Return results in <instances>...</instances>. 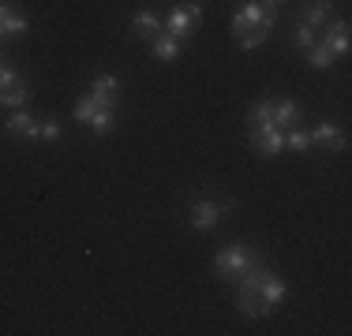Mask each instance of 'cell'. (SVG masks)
<instances>
[{"label": "cell", "instance_id": "cell-1", "mask_svg": "<svg viewBox=\"0 0 352 336\" xmlns=\"http://www.w3.org/2000/svg\"><path fill=\"white\" fill-rule=\"evenodd\" d=\"M251 265H266V254L263 247H248V243H229V247H221L214 254V273L221 276V280H236L244 269Z\"/></svg>", "mask_w": 352, "mask_h": 336}, {"label": "cell", "instance_id": "cell-2", "mask_svg": "<svg viewBox=\"0 0 352 336\" xmlns=\"http://www.w3.org/2000/svg\"><path fill=\"white\" fill-rule=\"evenodd\" d=\"M229 213H232V202L229 198H225V202L199 198V202H191L188 221H191V228H199V232H214L217 224H221V217H229Z\"/></svg>", "mask_w": 352, "mask_h": 336}, {"label": "cell", "instance_id": "cell-3", "mask_svg": "<svg viewBox=\"0 0 352 336\" xmlns=\"http://www.w3.org/2000/svg\"><path fill=\"white\" fill-rule=\"evenodd\" d=\"M251 149L258 157H278L285 149V131L278 123H258V128H251Z\"/></svg>", "mask_w": 352, "mask_h": 336}, {"label": "cell", "instance_id": "cell-4", "mask_svg": "<svg viewBox=\"0 0 352 336\" xmlns=\"http://www.w3.org/2000/svg\"><path fill=\"white\" fill-rule=\"evenodd\" d=\"M311 146H326V149H333V154H341V149L349 146V134L341 123H333V120H318L311 131Z\"/></svg>", "mask_w": 352, "mask_h": 336}, {"label": "cell", "instance_id": "cell-5", "mask_svg": "<svg viewBox=\"0 0 352 336\" xmlns=\"http://www.w3.org/2000/svg\"><path fill=\"white\" fill-rule=\"evenodd\" d=\"M199 23H203V19H195V15H191V8L180 4V8H173V12H169V19L162 23V30L173 34L176 41H184V38H191V34H195Z\"/></svg>", "mask_w": 352, "mask_h": 336}, {"label": "cell", "instance_id": "cell-6", "mask_svg": "<svg viewBox=\"0 0 352 336\" xmlns=\"http://www.w3.org/2000/svg\"><path fill=\"white\" fill-rule=\"evenodd\" d=\"M27 30V15H19L8 0H0V38H19Z\"/></svg>", "mask_w": 352, "mask_h": 336}, {"label": "cell", "instance_id": "cell-7", "mask_svg": "<svg viewBox=\"0 0 352 336\" xmlns=\"http://www.w3.org/2000/svg\"><path fill=\"white\" fill-rule=\"evenodd\" d=\"M258 299L266 302V310H278L281 302H285V280H281V276L266 273L263 284H258Z\"/></svg>", "mask_w": 352, "mask_h": 336}, {"label": "cell", "instance_id": "cell-8", "mask_svg": "<svg viewBox=\"0 0 352 336\" xmlns=\"http://www.w3.org/2000/svg\"><path fill=\"white\" fill-rule=\"evenodd\" d=\"M322 30H326L322 41L333 49V56H345L349 53V23L345 19H333V23H326Z\"/></svg>", "mask_w": 352, "mask_h": 336}, {"label": "cell", "instance_id": "cell-9", "mask_svg": "<svg viewBox=\"0 0 352 336\" xmlns=\"http://www.w3.org/2000/svg\"><path fill=\"white\" fill-rule=\"evenodd\" d=\"M270 120L278 123V128H292V123H300V105L289 97L270 101Z\"/></svg>", "mask_w": 352, "mask_h": 336}, {"label": "cell", "instance_id": "cell-10", "mask_svg": "<svg viewBox=\"0 0 352 336\" xmlns=\"http://www.w3.org/2000/svg\"><path fill=\"white\" fill-rule=\"evenodd\" d=\"M263 12H266V8L258 4V0H251L248 8H240V12L232 15V38H236L240 30H251V27H263Z\"/></svg>", "mask_w": 352, "mask_h": 336}, {"label": "cell", "instance_id": "cell-11", "mask_svg": "<svg viewBox=\"0 0 352 336\" xmlns=\"http://www.w3.org/2000/svg\"><path fill=\"white\" fill-rule=\"evenodd\" d=\"M38 128L41 123L30 112H12L8 116V134H12V139H38Z\"/></svg>", "mask_w": 352, "mask_h": 336}, {"label": "cell", "instance_id": "cell-12", "mask_svg": "<svg viewBox=\"0 0 352 336\" xmlns=\"http://www.w3.org/2000/svg\"><path fill=\"white\" fill-rule=\"evenodd\" d=\"M330 12H333V0H307V12H304V23L315 30H322L330 23Z\"/></svg>", "mask_w": 352, "mask_h": 336}, {"label": "cell", "instance_id": "cell-13", "mask_svg": "<svg viewBox=\"0 0 352 336\" xmlns=\"http://www.w3.org/2000/svg\"><path fill=\"white\" fill-rule=\"evenodd\" d=\"M27 101H30V86H27V82H12V86H4V90H0V105H8V108H23V105H27Z\"/></svg>", "mask_w": 352, "mask_h": 336}, {"label": "cell", "instance_id": "cell-14", "mask_svg": "<svg viewBox=\"0 0 352 336\" xmlns=\"http://www.w3.org/2000/svg\"><path fill=\"white\" fill-rule=\"evenodd\" d=\"M150 45H154V56L157 60H176L180 56V41L173 38V34H157V38H150Z\"/></svg>", "mask_w": 352, "mask_h": 336}, {"label": "cell", "instance_id": "cell-15", "mask_svg": "<svg viewBox=\"0 0 352 336\" xmlns=\"http://www.w3.org/2000/svg\"><path fill=\"white\" fill-rule=\"evenodd\" d=\"M87 128L98 131V134H109V131L116 128V108H94V112H90V120H87Z\"/></svg>", "mask_w": 352, "mask_h": 336}, {"label": "cell", "instance_id": "cell-16", "mask_svg": "<svg viewBox=\"0 0 352 336\" xmlns=\"http://www.w3.org/2000/svg\"><path fill=\"white\" fill-rule=\"evenodd\" d=\"M131 27H135L139 38H146V41H150V38H157V34H162V19H157L154 12H139Z\"/></svg>", "mask_w": 352, "mask_h": 336}, {"label": "cell", "instance_id": "cell-17", "mask_svg": "<svg viewBox=\"0 0 352 336\" xmlns=\"http://www.w3.org/2000/svg\"><path fill=\"white\" fill-rule=\"evenodd\" d=\"M307 64H311L315 71H326V67L333 64V49L326 45V41H315V45L307 49Z\"/></svg>", "mask_w": 352, "mask_h": 336}, {"label": "cell", "instance_id": "cell-18", "mask_svg": "<svg viewBox=\"0 0 352 336\" xmlns=\"http://www.w3.org/2000/svg\"><path fill=\"white\" fill-rule=\"evenodd\" d=\"M266 38H270V30H266V27H251V30H240L236 34V45L240 49H258Z\"/></svg>", "mask_w": 352, "mask_h": 336}, {"label": "cell", "instance_id": "cell-19", "mask_svg": "<svg viewBox=\"0 0 352 336\" xmlns=\"http://www.w3.org/2000/svg\"><path fill=\"white\" fill-rule=\"evenodd\" d=\"M258 123H274L270 120V101H255L248 108V128H258Z\"/></svg>", "mask_w": 352, "mask_h": 336}, {"label": "cell", "instance_id": "cell-20", "mask_svg": "<svg viewBox=\"0 0 352 336\" xmlns=\"http://www.w3.org/2000/svg\"><path fill=\"white\" fill-rule=\"evenodd\" d=\"M90 94H120V79L116 75H98L90 82Z\"/></svg>", "mask_w": 352, "mask_h": 336}, {"label": "cell", "instance_id": "cell-21", "mask_svg": "<svg viewBox=\"0 0 352 336\" xmlns=\"http://www.w3.org/2000/svg\"><path fill=\"white\" fill-rule=\"evenodd\" d=\"M285 146H292V149H300V154H307V149H311V134L300 131L296 123H292V131L285 134Z\"/></svg>", "mask_w": 352, "mask_h": 336}, {"label": "cell", "instance_id": "cell-22", "mask_svg": "<svg viewBox=\"0 0 352 336\" xmlns=\"http://www.w3.org/2000/svg\"><path fill=\"white\" fill-rule=\"evenodd\" d=\"M315 27H307V23H296V30H292V45L296 49H311L315 45Z\"/></svg>", "mask_w": 352, "mask_h": 336}, {"label": "cell", "instance_id": "cell-23", "mask_svg": "<svg viewBox=\"0 0 352 336\" xmlns=\"http://www.w3.org/2000/svg\"><path fill=\"white\" fill-rule=\"evenodd\" d=\"M94 108H98V105H94V97H90V94H82L79 101H75V120H79V123H87Z\"/></svg>", "mask_w": 352, "mask_h": 336}, {"label": "cell", "instance_id": "cell-24", "mask_svg": "<svg viewBox=\"0 0 352 336\" xmlns=\"http://www.w3.org/2000/svg\"><path fill=\"white\" fill-rule=\"evenodd\" d=\"M64 134V128L56 120H41V128H38V139H45V142H56Z\"/></svg>", "mask_w": 352, "mask_h": 336}, {"label": "cell", "instance_id": "cell-25", "mask_svg": "<svg viewBox=\"0 0 352 336\" xmlns=\"http://www.w3.org/2000/svg\"><path fill=\"white\" fill-rule=\"evenodd\" d=\"M12 82H19V71H15V67H8V64H0V90L12 86Z\"/></svg>", "mask_w": 352, "mask_h": 336}, {"label": "cell", "instance_id": "cell-26", "mask_svg": "<svg viewBox=\"0 0 352 336\" xmlns=\"http://www.w3.org/2000/svg\"><path fill=\"white\" fill-rule=\"evenodd\" d=\"M266 8H278V4H285V0H263Z\"/></svg>", "mask_w": 352, "mask_h": 336}, {"label": "cell", "instance_id": "cell-27", "mask_svg": "<svg viewBox=\"0 0 352 336\" xmlns=\"http://www.w3.org/2000/svg\"><path fill=\"white\" fill-rule=\"evenodd\" d=\"M0 64H4V56H0Z\"/></svg>", "mask_w": 352, "mask_h": 336}]
</instances>
